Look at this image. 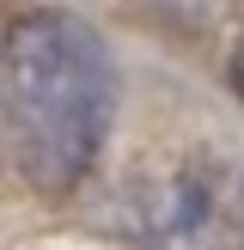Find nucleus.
<instances>
[{
    "mask_svg": "<svg viewBox=\"0 0 244 250\" xmlns=\"http://www.w3.org/2000/svg\"><path fill=\"white\" fill-rule=\"evenodd\" d=\"M0 104L37 195H73L98 171L116 122V61L67 6L19 12L0 37Z\"/></svg>",
    "mask_w": 244,
    "mask_h": 250,
    "instance_id": "1",
    "label": "nucleus"
},
{
    "mask_svg": "<svg viewBox=\"0 0 244 250\" xmlns=\"http://www.w3.org/2000/svg\"><path fill=\"white\" fill-rule=\"evenodd\" d=\"M232 92L244 98V6H238V31H232Z\"/></svg>",
    "mask_w": 244,
    "mask_h": 250,
    "instance_id": "3",
    "label": "nucleus"
},
{
    "mask_svg": "<svg viewBox=\"0 0 244 250\" xmlns=\"http://www.w3.org/2000/svg\"><path fill=\"white\" fill-rule=\"evenodd\" d=\"M110 232L134 250H244V165L171 153L110 195Z\"/></svg>",
    "mask_w": 244,
    "mask_h": 250,
    "instance_id": "2",
    "label": "nucleus"
}]
</instances>
